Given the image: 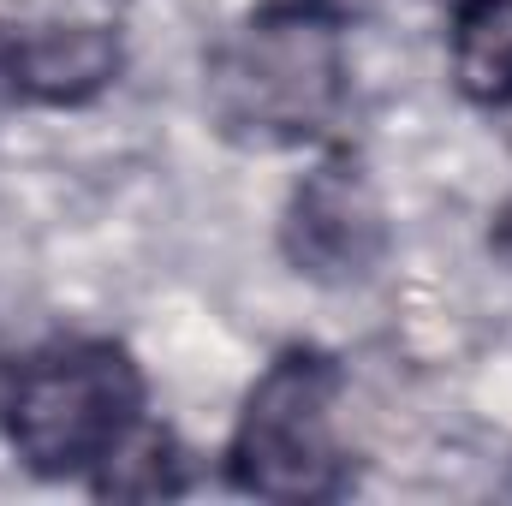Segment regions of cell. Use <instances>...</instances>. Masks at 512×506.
<instances>
[{
	"mask_svg": "<svg viewBox=\"0 0 512 506\" xmlns=\"http://www.w3.org/2000/svg\"><path fill=\"white\" fill-rule=\"evenodd\" d=\"M0 429L36 477L108 471L143 435V376L114 340H54L6 370Z\"/></svg>",
	"mask_w": 512,
	"mask_h": 506,
	"instance_id": "6da1fadb",
	"label": "cell"
},
{
	"mask_svg": "<svg viewBox=\"0 0 512 506\" xmlns=\"http://www.w3.org/2000/svg\"><path fill=\"white\" fill-rule=\"evenodd\" d=\"M203 102L215 126L239 143H304L334 126L346 102V60L334 12L268 6L245 18L215 54L203 78Z\"/></svg>",
	"mask_w": 512,
	"mask_h": 506,
	"instance_id": "7a4b0ae2",
	"label": "cell"
},
{
	"mask_svg": "<svg viewBox=\"0 0 512 506\" xmlns=\"http://www.w3.org/2000/svg\"><path fill=\"white\" fill-rule=\"evenodd\" d=\"M340 387H346L340 364L310 346H292L262 370L227 447V471L245 495L322 501L346 483Z\"/></svg>",
	"mask_w": 512,
	"mask_h": 506,
	"instance_id": "3957f363",
	"label": "cell"
},
{
	"mask_svg": "<svg viewBox=\"0 0 512 506\" xmlns=\"http://www.w3.org/2000/svg\"><path fill=\"white\" fill-rule=\"evenodd\" d=\"M382 251L387 215L370 173L352 155H334L316 173H304V185L286 203V256L298 262V274L346 286L364 280L382 262Z\"/></svg>",
	"mask_w": 512,
	"mask_h": 506,
	"instance_id": "277c9868",
	"label": "cell"
},
{
	"mask_svg": "<svg viewBox=\"0 0 512 506\" xmlns=\"http://www.w3.org/2000/svg\"><path fill=\"white\" fill-rule=\"evenodd\" d=\"M120 72V36L108 24H48L0 48V78L36 102H84Z\"/></svg>",
	"mask_w": 512,
	"mask_h": 506,
	"instance_id": "5b68a950",
	"label": "cell"
},
{
	"mask_svg": "<svg viewBox=\"0 0 512 506\" xmlns=\"http://www.w3.org/2000/svg\"><path fill=\"white\" fill-rule=\"evenodd\" d=\"M453 78L471 102L507 108L512 102V0H459L447 24Z\"/></svg>",
	"mask_w": 512,
	"mask_h": 506,
	"instance_id": "8992f818",
	"label": "cell"
},
{
	"mask_svg": "<svg viewBox=\"0 0 512 506\" xmlns=\"http://www.w3.org/2000/svg\"><path fill=\"white\" fill-rule=\"evenodd\" d=\"M322 12H346V6H370V0H316Z\"/></svg>",
	"mask_w": 512,
	"mask_h": 506,
	"instance_id": "52a82bcc",
	"label": "cell"
},
{
	"mask_svg": "<svg viewBox=\"0 0 512 506\" xmlns=\"http://www.w3.org/2000/svg\"><path fill=\"white\" fill-rule=\"evenodd\" d=\"M0 387H6V370H0Z\"/></svg>",
	"mask_w": 512,
	"mask_h": 506,
	"instance_id": "ba28073f",
	"label": "cell"
}]
</instances>
